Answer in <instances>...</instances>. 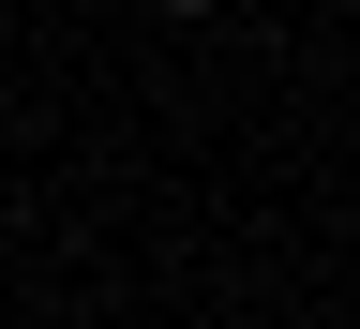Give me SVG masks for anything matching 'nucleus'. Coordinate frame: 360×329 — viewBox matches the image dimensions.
Returning <instances> with one entry per match:
<instances>
[{
  "label": "nucleus",
  "mask_w": 360,
  "mask_h": 329,
  "mask_svg": "<svg viewBox=\"0 0 360 329\" xmlns=\"http://www.w3.org/2000/svg\"><path fill=\"white\" fill-rule=\"evenodd\" d=\"M165 15H210V0H165Z\"/></svg>",
  "instance_id": "obj_1"
}]
</instances>
